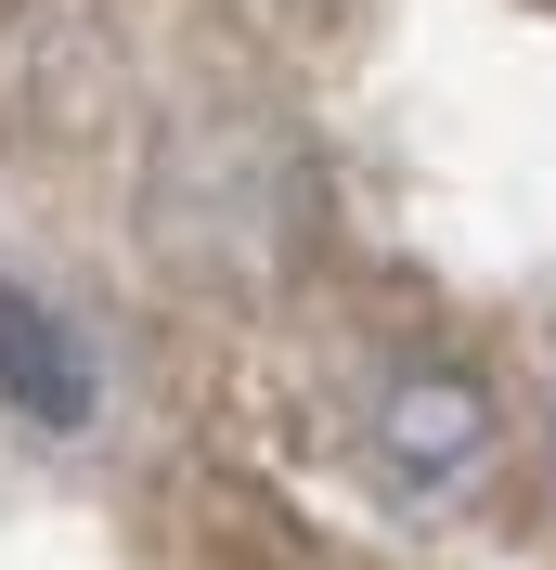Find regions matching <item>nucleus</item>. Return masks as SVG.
Listing matches in <instances>:
<instances>
[{
	"instance_id": "nucleus-1",
	"label": "nucleus",
	"mask_w": 556,
	"mask_h": 570,
	"mask_svg": "<svg viewBox=\"0 0 556 570\" xmlns=\"http://www.w3.org/2000/svg\"><path fill=\"white\" fill-rule=\"evenodd\" d=\"M363 454H376L388 493L453 505V493H479V480H492L505 415H492V390L466 376V363H401V376L363 402Z\"/></svg>"
},
{
	"instance_id": "nucleus-2",
	"label": "nucleus",
	"mask_w": 556,
	"mask_h": 570,
	"mask_svg": "<svg viewBox=\"0 0 556 570\" xmlns=\"http://www.w3.org/2000/svg\"><path fill=\"white\" fill-rule=\"evenodd\" d=\"M0 402L39 415V428H78V415H91V363H78V337L39 312V298H13V285H0Z\"/></svg>"
},
{
	"instance_id": "nucleus-3",
	"label": "nucleus",
	"mask_w": 556,
	"mask_h": 570,
	"mask_svg": "<svg viewBox=\"0 0 556 570\" xmlns=\"http://www.w3.org/2000/svg\"><path fill=\"white\" fill-rule=\"evenodd\" d=\"M544 441H556V376H544Z\"/></svg>"
}]
</instances>
